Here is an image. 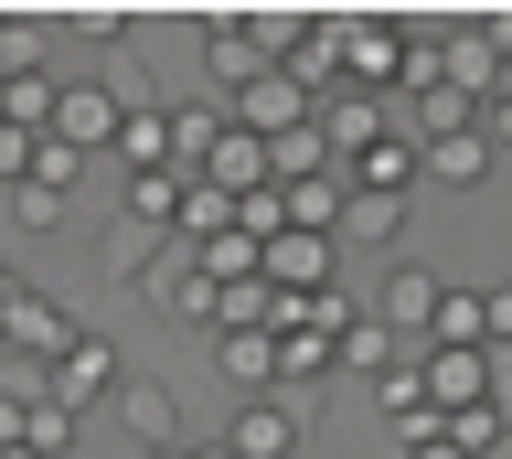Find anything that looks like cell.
Wrapping results in <instances>:
<instances>
[{"instance_id": "cell-1", "label": "cell", "mask_w": 512, "mask_h": 459, "mask_svg": "<svg viewBox=\"0 0 512 459\" xmlns=\"http://www.w3.org/2000/svg\"><path fill=\"white\" fill-rule=\"evenodd\" d=\"M502 171V107H480L470 129H438V139H416V182H448V193H480Z\"/></svg>"}, {"instance_id": "cell-2", "label": "cell", "mask_w": 512, "mask_h": 459, "mask_svg": "<svg viewBox=\"0 0 512 459\" xmlns=\"http://www.w3.org/2000/svg\"><path fill=\"white\" fill-rule=\"evenodd\" d=\"M118 374H128V353H118V342H107V331H75V342H64V353L32 374V395H43V406H64V417H86V406L118 385Z\"/></svg>"}, {"instance_id": "cell-3", "label": "cell", "mask_w": 512, "mask_h": 459, "mask_svg": "<svg viewBox=\"0 0 512 459\" xmlns=\"http://www.w3.org/2000/svg\"><path fill=\"white\" fill-rule=\"evenodd\" d=\"M416 395L459 417V406H491L502 395V353H438V342H416Z\"/></svg>"}, {"instance_id": "cell-4", "label": "cell", "mask_w": 512, "mask_h": 459, "mask_svg": "<svg viewBox=\"0 0 512 459\" xmlns=\"http://www.w3.org/2000/svg\"><path fill=\"white\" fill-rule=\"evenodd\" d=\"M256 278H267V289H288V299H310V289H331V278H342V246H331V235L278 225L267 246H256Z\"/></svg>"}, {"instance_id": "cell-5", "label": "cell", "mask_w": 512, "mask_h": 459, "mask_svg": "<svg viewBox=\"0 0 512 459\" xmlns=\"http://www.w3.org/2000/svg\"><path fill=\"white\" fill-rule=\"evenodd\" d=\"M107 406H118V427L139 449H171V438H182V385H171V374H139V363H128L118 385H107Z\"/></svg>"}, {"instance_id": "cell-6", "label": "cell", "mask_w": 512, "mask_h": 459, "mask_svg": "<svg viewBox=\"0 0 512 459\" xmlns=\"http://www.w3.org/2000/svg\"><path fill=\"white\" fill-rule=\"evenodd\" d=\"M224 459H299V406L288 395H235V417L214 438Z\"/></svg>"}, {"instance_id": "cell-7", "label": "cell", "mask_w": 512, "mask_h": 459, "mask_svg": "<svg viewBox=\"0 0 512 459\" xmlns=\"http://www.w3.org/2000/svg\"><path fill=\"white\" fill-rule=\"evenodd\" d=\"M0 342H11V353H43V363H54L64 342H75V310H64L54 289L11 278V299H0Z\"/></svg>"}, {"instance_id": "cell-8", "label": "cell", "mask_w": 512, "mask_h": 459, "mask_svg": "<svg viewBox=\"0 0 512 459\" xmlns=\"http://www.w3.org/2000/svg\"><path fill=\"white\" fill-rule=\"evenodd\" d=\"M107 129H118V97H107L96 75H64V86H54V118H43V139H64V150L86 161V150H107Z\"/></svg>"}, {"instance_id": "cell-9", "label": "cell", "mask_w": 512, "mask_h": 459, "mask_svg": "<svg viewBox=\"0 0 512 459\" xmlns=\"http://www.w3.org/2000/svg\"><path fill=\"white\" fill-rule=\"evenodd\" d=\"M299 118H310V97H299L278 65H256L246 86L224 97V129H246V139H278V129H299Z\"/></svg>"}, {"instance_id": "cell-10", "label": "cell", "mask_w": 512, "mask_h": 459, "mask_svg": "<svg viewBox=\"0 0 512 459\" xmlns=\"http://www.w3.org/2000/svg\"><path fill=\"white\" fill-rule=\"evenodd\" d=\"M438 289H448V278H438L427 257H395V267H384V299L363 310V321H384L395 342H416V331H427V310H438Z\"/></svg>"}, {"instance_id": "cell-11", "label": "cell", "mask_w": 512, "mask_h": 459, "mask_svg": "<svg viewBox=\"0 0 512 459\" xmlns=\"http://www.w3.org/2000/svg\"><path fill=\"white\" fill-rule=\"evenodd\" d=\"M395 235H406V193H352V182H342L331 246H395Z\"/></svg>"}, {"instance_id": "cell-12", "label": "cell", "mask_w": 512, "mask_h": 459, "mask_svg": "<svg viewBox=\"0 0 512 459\" xmlns=\"http://www.w3.org/2000/svg\"><path fill=\"white\" fill-rule=\"evenodd\" d=\"M192 33H203V65H214V86H246V75L267 65V54L246 43V22H235V11H192Z\"/></svg>"}, {"instance_id": "cell-13", "label": "cell", "mask_w": 512, "mask_h": 459, "mask_svg": "<svg viewBox=\"0 0 512 459\" xmlns=\"http://www.w3.org/2000/svg\"><path fill=\"white\" fill-rule=\"evenodd\" d=\"M267 363H278L267 331H214V374H224L235 395H267Z\"/></svg>"}, {"instance_id": "cell-14", "label": "cell", "mask_w": 512, "mask_h": 459, "mask_svg": "<svg viewBox=\"0 0 512 459\" xmlns=\"http://www.w3.org/2000/svg\"><path fill=\"white\" fill-rule=\"evenodd\" d=\"M0 214L22 235H64L75 225V193H54V182H0Z\"/></svg>"}, {"instance_id": "cell-15", "label": "cell", "mask_w": 512, "mask_h": 459, "mask_svg": "<svg viewBox=\"0 0 512 459\" xmlns=\"http://www.w3.org/2000/svg\"><path fill=\"white\" fill-rule=\"evenodd\" d=\"M395 353H406V342H395L384 321H363V310H352V321L331 331V363H342V374H363V385H374V374H384Z\"/></svg>"}, {"instance_id": "cell-16", "label": "cell", "mask_w": 512, "mask_h": 459, "mask_svg": "<svg viewBox=\"0 0 512 459\" xmlns=\"http://www.w3.org/2000/svg\"><path fill=\"white\" fill-rule=\"evenodd\" d=\"M267 342H278V363H267V385H320V374H331V331H267Z\"/></svg>"}, {"instance_id": "cell-17", "label": "cell", "mask_w": 512, "mask_h": 459, "mask_svg": "<svg viewBox=\"0 0 512 459\" xmlns=\"http://www.w3.org/2000/svg\"><path fill=\"white\" fill-rule=\"evenodd\" d=\"M246 43L278 65V54H299V43H310V11H299V0H267V11H246Z\"/></svg>"}, {"instance_id": "cell-18", "label": "cell", "mask_w": 512, "mask_h": 459, "mask_svg": "<svg viewBox=\"0 0 512 459\" xmlns=\"http://www.w3.org/2000/svg\"><path fill=\"white\" fill-rule=\"evenodd\" d=\"M54 33L107 43V54H118V43H128V0H75V11H54Z\"/></svg>"}, {"instance_id": "cell-19", "label": "cell", "mask_w": 512, "mask_h": 459, "mask_svg": "<svg viewBox=\"0 0 512 459\" xmlns=\"http://www.w3.org/2000/svg\"><path fill=\"white\" fill-rule=\"evenodd\" d=\"M75 427H86V417H64V406L32 395V406H22V449H32V459H75Z\"/></svg>"}, {"instance_id": "cell-20", "label": "cell", "mask_w": 512, "mask_h": 459, "mask_svg": "<svg viewBox=\"0 0 512 459\" xmlns=\"http://www.w3.org/2000/svg\"><path fill=\"white\" fill-rule=\"evenodd\" d=\"M43 54H54V22H0V86L11 75H43Z\"/></svg>"}, {"instance_id": "cell-21", "label": "cell", "mask_w": 512, "mask_h": 459, "mask_svg": "<svg viewBox=\"0 0 512 459\" xmlns=\"http://www.w3.org/2000/svg\"><path fill=\"white\" fill-rule=\"evenodd\" d=\"M107 267H128V278H150V225H128V214H118V225H107Z\"/></svg>"}, {"instance_id": "cell-22", "label": "cell", "mask_w": 512, "mask_h": 459, "mask_svg": "<svg viewBox=\"0 0 512 459\" xmlns=\"http://www.w3.org/2000/svg\"><path fill=\"white\" fill-rule=\"evenodd\" d=\"M22 406H32V374H11L0 385V449H22Z\"/></svg>"}, {"instance_id": "cell-23", "label": "cell", "mask_w": 512, "mask_h": 459, "mask_svg": "<svg viewBox=\"0 0 512 459\" xmlns=\"http://www.w3.org/2000/svg\"><path fill=\"white\" fill-rule=\"evenodd\" d=\"M182 449H192V438H171V449H139V459H182Z\"/></svg>"}, {"instance_id": "cell-24", "label": "cell", "mask_w": 512, "mask_h": 459, "mask_svg": "<svg viewBox=\"0 0 512 459\" xmlns=\"http://www.w3.org/2000/svg\"><path fill=\"white\" fill-rule=\"evenodd\" d=\"M182 459H224V449H214V438H203V449H182Z\"/></svg>"}, {"instance_id": "cell-25", "label": "cell", "mask_w": 512, "mask_h": 459, "mask_svg": "<svg viewBox=\"0 0 512 459\" xmlns=\"http://www.w3.org/2000/svg\"><path fill=\"white\" fill-rule=\"evenodd\" d=\"M0 299H11V257H0Z\"/></svg>"}, {"instance_id": "cell-26", "label": "cell", "mask_w": 512, "mask_h": 459, "mask_svg": "<svg viewBox=\"0 0 512 459\" xmlns=\"http://www.w3.org/2000/svg\"><path fill=\"white\" fill-rule=\"evenodd\" d=\"M0 459H32V449H0Z\"/></svg>"}]
</instances>
